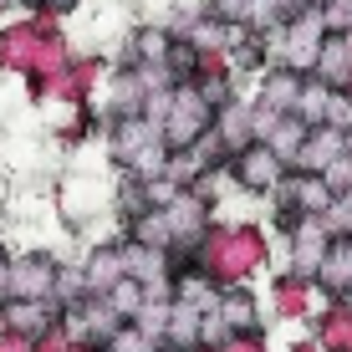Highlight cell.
Here are the masks:
<instances>
[{
    "label": "cell",
    "mask_w": 352,
    "mask_h": 352,
    "mask_svg": "<svg viewBox=\"0 0 352 352\" xmlns=\"http://www.w3.org/2000/svg\"><path fill=\"white\" fill-rule=\"evenodd\" d=\"M240 179H245L250 189L271 184V179H276V148H250L245 159H240Z\"/></svg>",
    "instance_id": "1"
},
{
    "label": "cell",
    "mask_w": 352,
    "mask_h": 352,
    "mask_svg": "<svg viewBox=\"0 0 352 352\" xmlns=\"http://www.w3.org/2000/svg\"><path fill=\"white\" fill-rule=\"evenodd\" d=\"M107 301H113L118 311H138V286H133V281H118V286H113V296H107Z\"/></svg>",
    "instance_id": "2"
},
{
    "label": "cell",
    "mask_w": 352,
    "mask_h": 352,
    "mask_svg": "<svg viewBox=\"0 0 352 352\" xmlns=\"http://www.w3.org/2000/svg\"><path fill=\"white\" fill-rule=\"evenodd\" d=\"M271 148H276V153H296V148H301V128H296V123H281V133H276Z\"/></svg>",
    "instance_id": "3"
},
{
    "label": "cell",
    "mask_w": 352,
    "mask_h": 352,
    "mask_svg": "<svg viewBox=\"0 0 352 352\" xmlns=\"http://www.w3.org/2000/svg\"><path fill=\"white\" fill-rule=\"evenodd\" d=\"M352 276V256H342V250H337L332 261H327V281H347Z\"/></svg>",
    "instance_id": "4"
},
{
    "label": "cell",
    "mask_w": 352,
    "mask_h": 352,
    "mask_svg": "<svg viewBox=\"0 0 352 352\" xmlns=\"http://www.w3.org/2000/svg\"><path fill=\"white\" fill-rule=\"evenodd\" d=\"M322 67H327V77H342V72H347V52H342V46H332V52L322 56Z\"/></svg>",
    "instance_id": "5"
},
{
    "label": "cell",
    "mask_w": 352,
    "mask_h": 352,
    "mask_svg": "<svg viewBox=\"0 0 352 352\" xmlns=\"http://www.w3.org/2000/svg\"><path fill=\"white\" fill-rule=\"evenodd\" d=\"M220 16H245V0H220Z\"/></svg>",
    "instance_id": "6"
}]
</instances>
